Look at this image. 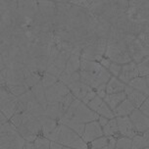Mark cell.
<instances>
[{
	"label": "cell",
	"mask_w": 149,
	"mask_h": 149,
	"mask_svg": "<svg viewBox=\"0 0 149 149\" xmlns=\"http://www.w3.org/2000/svg\"><path fill=\"white\" fill-rule=\"evenodd\" d=\"M74 99H77V98L74 97L71 92L68 93V94L62 99V101L60 102V105H61V109H62L64 114L66 113V111L68 110V108L72 105V103L74 102Z\"/></svg>",
	"instance_id": "cell-35"
},
{
	"label": "cell",
	"mask_w": 149,
	"mask_h": 149,
	"mask_svg": "<svg viewBox=\"0 0 149 149\" xmlns=\"http://www.w3.org/2000/svg\"><path fill=\"white\" fill-rule=\"evenodd\" d=\"M1 26H2V23L0 22V29H1Z\"/></svg>",
	"instance_id": "cell-50"
},
{
	"label": "cell",
	"mask_w": 149,
	"mask_h": 149,
	"mask_svg": "<svg viewBox=\"0 0 149 149\" xmlns=\"http://www.w3.org/2000/svg\"><path fill=\"white\" fill-rule=\"evenodd\" d=\"M67 87L69 88V90H70V92L72 94L79 100H82L87 93L92 90L89 86H87L86 84H84L81 79L78 81H74L73 84H71L70 86H68Z\"/></svg>",
	"instance_id": "cell-21"
},
{
	"label": "cell",
	"mask_w": 149,
	"mask_h": 149,
	"mask_svg": "<svg viewBox=\"0 0 149 149\" xmlns=\"http://www.w3.org/2000/svg\"><path fill=\"white\" fill-rule=\"evenodd\" d=\"M115 149H132V139L125 136L117 138Z\"/></svg>",
	"instance_id": "cell-34"
},
{
	"label": "cell",
	"mask_w": 149,
	"mask_h": 149,
	"mask_svg": "<svg viewBox=\"0 0 149 149\" xmlns=\"http://www.w3.org/2000/svg\"><path fill=\"white\" fill-rule=\"evenodd\" d=\"M37 4H38L39 13H40L41 16L43 17L45 22L48 24L49 26H52L53 19H54V16H55V13H56V4H55V2L39 1V2H37Z\"/></svg>",
	"instance_id": "cell-18"
},
{
	"label": "cell",
	"mask_w": 149,
	"mask_h": 149,
	"mask_svg": "<svg viewBox=\"0 0 149 149\" xmlns=\"http://www.w3.org/2000/svg\"><path fill=\"white\" fill-rule=\"evenodd\" d=\"M11 1H0V17L10 7Z\"/></svg>",
	"instance_id": "cell-44"
},
{
	"label": "cell",
	"mask_w": 149,
	"mask_h": 149,
	"mask_svg": "<svg viewBox=\"0 0 149 149\" xmlns=\"http://www.w3.org/2000/svg\"><path fill=\"white\" fill-rule=\"evenodd\" d=\"M102 132H103V135H104V136L117 137V135H120L119 130H118V126H117L116 118L109 120L108 123L102 127Z\"/></svg>",
	"instance_id": "cell-30"
},
{
	"label": "cell",
	"mask_w": 149,
	"mask_h": 149,
	"mask_svg": "<svg viewBox=\"0 0 149 149\" xmlns=\"http://www.w3.org/2000/svg\"><path fill=\"white\" fill-rule=\"evenodd\" d=\"M16 132H18V134L25 140L26 142H31L33 143L34 140L36 139V137L34 134H33L29 130H26L24 126H19L18 127H16Z\"/></svg>",
	"instance_id": "cell-31"
},
{
	"label": "cell",
	"mask_w": 149,
	"mask_h": 149,
	"mask_svg": "<svg viewBox=\"0 0 149 149\" xmlns=\"http://www.w3.org/2000/svg\"><path fill=\"white\" fill-rule=\"evenodd\" d=\"M103 136V132L102 127H100V125L98 124L97 121L90 122V123L86 124L84 126V134H82V140L86 143H90L94 139H96L98 137Z\"/></svg>",
	"instance_id": "cell-14"
},
{
	"label": "cell",
	"mask_w": 149,
	"mask_h": 149,
	"mask_svg": "<svg viewBox=\"0 0 149 149\" xmlns=\"http://www.w3.org/2000/svg\"><path fill=\"white\" fill-rule=\"evenodd\" d=\"M86 105L90 110L93 111L94 113H96L98 116L105 117V118H107L109 120L115 118L113 112L110 110V108H109L108 105L104 102V100H103L102 98L98 97L97 95L93 98V99L90 100Z\"/></svg>",
	"instance_id": "cell-12"
},
{
	"label": "cell",
	"mask_w": 149,
	"mask_h": 149,
	"mask_svg": "<svg viewBox=\"0 0 149 149\" xmlns=\"http://www.w3.org/2000/svg\"><path fill=\"white\" fill-rule=\"evenodd\" d=\"M149 136L148 132H143L141 134H136L132 138V149H144L148 148Z\"/></svg>",
	"instance_id": "cell-28"
},
{
	"label": "cell",
	"mask_w": 149,
	"mask_h": 149,
	"mask_svg": "<svg viewBox=\"0 0 149 149\" xmlns=\"http://www.w3.org/2000/svg\"><path fill=\"white\" fill-rule=\"evenodd\" d=\"M121 70H122V65H119V64H116V63H112V62L107 69V71L111 74V76L115 77V78H118L119 77L120 73H121Z\"/></svg>",
	"instance_id": "cell-39"
},
{
	"label": "cell",
	"mask_w": 149,
	"mask_h": 149,
	"mask_svg": "<svg viewBox=\"0 0 149 149\" xmlns=\"http://www.w3.org/2000/svg\"><path fill=\"white\" fill-rule=\"evenodd\" d=\"M116 142H117V137L109 136V140H108L107 145H106L105 147H103L102 149H115Z\"/></svg>",
	"instance_id": "cell-42"
},
{
	"label": "cell",
	"mask_w": 149,
	"mask_h": 149,
	"mask_svg": "<svg viewBox=\"0 0 149 149\" xmlns=\"http://www.w3.org/2000/svg\"><path fill=\"white\" fill-rule=\"evenodd\" d=\"M107 40L103 37H98L94 41L84 47L81 51V59L99 62L104 57Z\"/></svg>",
	"instance_id": "cell-7"
},
{
	"label": "cell",
	"mask_w": 149,
	"mask_h": 149,
	"mask_svg": "<svg viewBox=\"0 0 149 149\" xmlns=\"http://www.w3.org/2000/svg\"><path fill=\"white\" fill-rule=\"evenodd\" d=\"M108 121H109V119L105 118V117H102V116H99V118H98V120H97L98 124L100 125V127H104L105 125L108 123Z\"/></svg>",
	"instance_id": "cell-46"
},
{
	"label": "cell",
	"mask_w": 149,
	"mask_h": 149,
	"mask_svg": "<svg viewBox=\"0 0 149 149\" xmlns=\"http://www.w3.org/2000/svg\"><path fill=\"white\" fill-rule=\"evenodd\" d=\"M130 87L134 88L135 90L142 92L143 94L146 95L148 97L149 94V81H148V77L146 78H141V77H137V78L134 79L132 81H130L129 84H127Z\"/></svg>",
	"instance_id": "cell-23"
},
{
	"label": "cell",
	"mask_w": 149,
	"mask_h": 149,
	"mask_svg": "<svg viewBox=\"0 0 149 149\" xmlns=\"http://www.w3.org/2000/svg\"><path fill=\"white\" fill-rule=\"evenodd\" d=\"M125 42L127 44L130 59L134 64L140 63L145 58L149 57V48L145 47L134 34H126Z\"/></svg>",
	"instance_id": "cell-5"
},
{
	"label": "cell",
	"mask_w": 149,
	"mask_h": 149,
	"mask_svg": "<svg viewBox=\"0 0 149 149\" xmlns=\"http://www.w3.org/2000/svg\"><path fill=\"white\" fill-rule=\"evenodd\" d=\"M63 115H64V113H63L62 109H61L60 102L59 103H47L46 107H45V111H44V116L58 122V120Z\"/></svg>",
	"instance_id": "cell-26"
},
{
	"label": "cell",
	"mask_w": 149,
	"mask_h": 149,
	"mask_svg": "<svg viewBox=\"0 0 149 149\" xmlns=\"http://www.w3.org/2000/svg\"><path fill=\"white\" fill-rule=\"evenodd\" d=\"M138 110L141 112L143 115H145L146 117H149V99H148V98L142 103L141 105L139 106Z\"/></svg>",
	"instance_id": "cell-41"
},
{
	"label": "cell",
	"mask_w": 149,
	"mask_h": 149,
	"mask_svg": "<svg viewBox=\"0 0 149 149\" xmlns=\"http://www.w3.org/2000/svg\"><path fill=\"white\" fill-rule=\"evenodd\" d=\"M100 64L101 66H102L103 68H105L106 70L108 69V67L110 66V64H111V61L109 60V59H107V58H105V57H103L102 59H101L99 62H98Z\"/></svg>",
	"instance_id": "cell-45"
},
{
	"label": "cell",
	"mask_w": 149,
	"mask_h": 149,
	"mask_svg": "<svg viewBox=\"0 0 149 149\" xmlns=\"http://www.w3.org/2000/svg\"><path fill=\"white\" fill-rule=\"evenodd\" d=\"M6 88L9 90V92L11 94H13L16 97L21 96L26 90H29L28 87L25 86H6Z\"/></svg>",
	"instance_id": "cell-36"
},
{
	"label": "cell",
	"mask_w": 149,
	"mask_h": 149,
	"mask_svg": "<svg viewBox=\"0 0 149 149\" xmlns=\"http://www.w3.org/2000/svg\"><path fill=\"white\" fill-rule=\"evenodd\" d=\"M30 90L33 92L34 98L39 104H41L43 107H46L47 102H46V98H45V90L42 86L41 81L39 82H37L36 86H33L31 88H30Z\"/></svg>",
	"instance_id": "cell-29"
},
{
	"label": "cell",
	"mask_w": 149,
	"mask_h": 149,
	"mask_svg": "<svg viewBox=\"0 0 149 149\" xmlns=\"http://www.w3.org/2000/svg\"><path fill=\"white\" fill-rule=\"evenodd\" d=\"M33 143L34 149H49L50 141L43 136H37L36 139Z\"/></svg>",
	"instance_id": "cell-37"
},
{
	"label": "cell",
	"mask_w": 149,
	"mask_h": 149,
	"mask_svg": "<svg viewBox=\"0 0 149 149\" xmlns=\"http://www.w3.org/2000/svg\"><path fill=\"white\" fill-rule=\"evenodd\" d=\"M134 109H135L134 106L126 98V99L113 111L114 117H115V118H117V117H129Z\"/></svg>",
	"instance_id": "cell-27"
},
{
	"label": "cell",
	"mask_w": 149,
	"mask_h": 149,
	"mask_svg": "<svg viewBox=\"0 0 149 149\" xmlns=\"http://www.w3.org/2000/svg\"><path fill=\"white\" fill-rule=\"evenodd\" d=\"M148 62H149V57L145 58V59L141 61L140 63L136 64L138 77H141V78H146V77H148V74H149Z\"/></svg>",
	"instance_id": "cell-32"
},
{
	"label": "cell",
	"mask_w": 149,
	"mask_h": 149,
	"mask_svg": "<svg viewBox=\"0 0 149 149\" xmlns=\"http://www.w3.org/2000/svg\"><path fill=\"white\" fill-rule=\"evenodd\" d=\"M22 149H34L33 143H31V142H26L25 144H24Z\"/></svg>",
	"instance_id": "cell-48"
},
{
	"label": "cell",
	"mask_w": 149,
	"mask_h": 149,
	"mask_svg": "<svg viewBox=\"0 0 149 149\" xmlns=\"http://www.w3.org/2000/svg\"><path fill=\"white\" fill-rule=\"evenodd\" d=\"M17 9L24 17L33 20L38 12L37 1H17Z\"/></svg>",
	"instance_id": "cell-17"
},
{
	"label": "cell",
	"mask_w": 149,
	"mask_h": 149,
	"mask_svg": "<svg viewBox=\"0 0 149 149\" xmlns=\"http://www.w3.org/2000/svg\"><path fill=\"white\" fill-rule=\"evenodd\" d=\"M126 87V84H123L118 78L111 77L105 86V92L106 94H114V93L123 92Z\"/></svg>",
	"instance_id": "cell-25"
},
{
	"label": "cell",
	"mask_w": 149,
	"mask_h": 149,
	"mask_svg": "<svg viewBox=\"0 0 149 149\" xmlns=\"http://www.w3.org/2000/svg\"><path fill=\"white\" fill-rule=\"evenodd\" d=\"M136 37L138 40L141 42L145 47L149 48V31H142V33H140L138 36H136Z\"/></svg>",
	"instance_id": "cell-40"
},
{
	"label": "cell",
	"mask_w": 149,
	"mask_h": 149,
	"mask_svg": "<svg viewBox=\"0 0 149 149\" xmlns=\"http://www.w3.org/2000/svg\"><path fill=\"white\" fill-rule=\"evenodd\" d=\"M58 81H59V79L57 78H55V77H53L52 74H49L47 73H44L41 76V84H42V86H43L44 90L49 88L50 86H54Z\"/></svg>",
	"instance_id": "cell-33"
},
{
	"label": "cell",
	"mask_w": 149,
	"mask_h": 149,
	"mask_svg": "<svg viewBox=\"0 0 149 149\" xmlns=\"http://www.w3.org/2000/svg\"><path fill=\"white\" fill-rule=\"evenodd\" d=\"M91 149H95V148H91Z\"/></svg>",
	"instance_id": "cell-52"
},
{
	"label": "cell",
	"mask_w": 149,
	"mask_h": 149,
	"mask_svg": "<svg viewBox=\"0 0 149 149\" xmlns=\"http://www.w3.org/2000/svg\"><path fill=\"white\" fill-rule=\"evenodd\" d=\"M126 98V93H125V91H123L119 93H114V94H106V96L103 98V100L108 105L110 110L113 112Z\"/></svg>",
	"instance_id": "cell-24"
},
{
	"label": "cell",
	"mask_w": 149,
	"mask_h": 149,
	"mask_svg": "<svg viewBox=\"0 0 149 149\" xmlns=\"http://www.w3.org/2000/svg\"><path fill=\"white\" fill-rule=\"evenodd\" d=\"M70 93V90L63 82L58 81L54 86L45 89V98L47 103H59L66 95Z\"/></svg>",
	"instance_id": "cell-10"
},
{
	"label": "cell",
	"mask_w": 149,
	"mask_h": 149,
	"mask_svg": "<svg viewBox=\"0 0 149 149\" xmlns=\"http://www.w3.org/2000/svg\"><path fill=\"white\" fill-rule=\"evenodd\" d=\"M111 26H115L117 30H119L121 33H123L125 34H134V36H138L140 33L145 31H149L148 26H142V25H138V24L130 21L127 18V14L120 17L119 19L112 24Z\"/></svg>",
	"instance_id": "cell-8"
},
{
	"label": "cell",
	"mask_w": 149,
	"mask_h": 149,
	"mask_svg": "<svg viewBox=\"0 0 149 149\" xmlns=\"http://www.w3.org/2000/svg\"><path fill=\"white\" fill-rule=\"evenodd\" d=\"M109 140V136H101L98 137L96 139H94L93 141L90 142L91 144V148H95V149H102L103 147H105L108 143Z\"/></svg>",
	"instance_id": "cell-38"
},
{
	"label": "cell",
	"mask_w": 149,
	"mask_h": 149,
	"mask_svg": "<svg viewBox=\"0 0 149 149\" xmlns=\"http://www.w3.org/2000/svg\"><path fill=\"white\" fill-rule=\"evenodd\" d=\"M22 115V126H24L26 130H30L31 134H34L36 136H41V126L39 124L38 120L26 111L23 112Z\"/></svg>",
	"instance_id": "cell-16"
},
{
	"label": "cell",
	"mask_w": 149,
	"mask_h": 149,
	"mask_svg": "<svg viewBox=\"0 0 149 149\" xmlns=\"http://www.w3.org/2000/svg\"><path fill=\"white\" fill-rule=\"evenodd\" d=\"M63 116L72 120V121L84 125L90 123V122L97 121L99 118V116L96 113L90 110L87 107V105L79 99H74V101L72 103V105L68 108V110L66 111V113Z\"/></svg>",
	"instance_id": "cell-1"
},
{
	"label": "cell",
	"mask_w": 149,
	"mask_h": 149,
	"mask_svg": "<svg viewBox=\"0 0 149 149\" xmlns=\"http://www.w3.org/2000/svg\"><path fill=\"white\" fill-rule=\"evenodd\" d=\"M104 57L111 61L112 63H116L119 65H125L130 62H132L127 52V44L124 40L107 41Z\"/></svg>",
	"instance_id": "cell-3"
},
{
	"label": "cell",
	"mask_w": 149,
	"mask_h": 149,
	"mask_svg": "<svg viewBox=\"0 0 149 149\" xmlns=\"http://www.w3.org/2000/svg\"><path fill=\"white\" fill-rule=\"evenodd\" d=\"M144 149H149V148H144Z\"/></svg>",
	"instance_id": "cell-51"
},
{
	"label": "cell",
	"mask_w": 149,
	"mask_h": 149,
	"mask_svg": "<svg viewBox=\"0 0 149 149\" xmlns=\"http://www.w3.org/2000/svg\"><path fill=\"white\" fill-rule=\"evenodd\" d=\"M64 146L61 145L60 143H57V142H52L50 141L49 143V149H63Z\"/></svg>",
	"instance_id": "cell-47"
},
{
	"label": "cell",
	"mask_w": 149,
	"mask_h": 149,
	"mask_svg": "<svg viewBox=\"0 0 149 149\" xmlns=\"http://www.w3.org/2000/svg\"><path fill=\"white\" fill-rule=\"evenodd\" d=\"M95 96H96V92H95L94 90H91V91H89L88 93H87L86 96L84 97V99L81 100V101H82V102H84V104L86 105L87 103H88L91 99H93V98H94Z\"/></svg>",
	"instance_id": "cell-43"
},
{
	"label": "cell",
	"mask_w": 149,
	"mask_h": 149,
	"mask_svg": "<svg viewBox=\"0 0 149 149\" xmlns=\"http://www.w3.org/2000/svg\"><path fill=\"white\" fill-rule=\"evenodd\" d=\"M81 49L79 48H74L72 51L70 57L66 64L65 71L60 77H69L72 74L76 73V72L79 71V65H81ZM59 77V78H60Z\"/></svg>",
	"instance_id": "cell-13"
},
{
	"label": "cell",
	"mask_w": 149,
	"mask_h": 149,
	"mask_svg": "<svg viewBox=\"0 0 149 149\" xmlns=\"http://www.w3.org/2000/svg\"><path fill=\"white\" fill-rule=\"evenodd\" d=\"M59 126L60 132L57 143H60L64 147L72 149H88V146L79 135L63 125H59Z\"/></svg>",
	"instance_id": "cell-6"
},
{
	"label": "cell",
	"mask_w": 149,
	"mask_h": 149,
	"mask_svg": "<svg viewBox=\"0 0 149 149\" xmlns=\"http://www.w3.org/2000/svg\"><path fill=\"white\" fill-rule=\"evenodd\" d=\"M124 91H125V93H126L127 99L134 106L135 109L139 108V106L148 98L146 95L143 94L142 92L132 88V87H130L129 86H126Z\"/></svg>",
	"instance_id": "cell-20"
},
{
	"label": "cell",
	"mask_w": 149,
	"mask_h": 149,
	"mask_svg": "<svg viewBox=\"0 0 149 149\" xmlns=\"http://www.w3.org/2000/svg\"><path fill=\"white\" fill-rule=\"evenodd\" d=\"M129 118L134 126L135 132L137 134H141L143 132H148L149 129V118L140 112L138 109H134L132 112V114L129 116Z\"/></svg>",
	"instance_id": "cell-11"
},
{
	"label": "cell",
	"mask_w": 149,
	"mask_h": 149,
	"mask_svg": "<svg viewBox=\"0 0 149 149\" xmlns=\"http://www.w3.org/2000/svg\"><path fill=\"white\" fill-rule=\"evenodd\" d=\"M116 122L120 135L132 139V137L137 134L129 117H117Z\"/></svg>",
	"instance_id": "cell-15"
},
{
	"label": "cell",
	"mask_w": 149,
	"mask_h": 149,
	"mask_svg": "<svg viewBox=\"0 0 149 149\" xmlns=\"http://www.w3.org/2000/svg\"><path fill=\"white\" fill-rule=\"evenodd\" d=\"M0 112L8 121L15 114L25 112L24 106L19 98L11 94L6 86L0 87Z\"/></svg>",
	"instance_id": "cell-2"
},
{
	"label": "cell",
	"mask_w": 149,
	"mask_h": 149,
	"mask_svg": "<svg viewBox=\"0 0 149 149\" xmlns=\"http://www.w3.org/2000/svg\"><path fill=\"white\" fill-rule=\"evenodd\" d=\"M38 120L39 124L41 126V136L46 137L47 135L54 130V129L58 126V122L55 120H52L46 116H41L36 118Z\"/></svg>",
	"instance_id": "cell-22"
},
{
	"label": "cell",
	"mask_w": 149,
	"mask_h": 149,
	"mask_svg": "<svg viewBox=\"0 0 149 149\" xmlns=\"http://www.w3.org/2000/svg\"><path fill=\"white\" fill-rule=\"evenodd\" d=\"M137 77L138 73L136 69V64H134V62H130L122 66V70L118 79L127 86L130 81H132V79L137 78Z\"/></svg>",
	"instance_id": "cell-19"
},
{
	"label": "cell",
	"mask_w": 149,
	"mask_h": 149,
	"mask_svg": "<svg viewBox=\"0 0 149 149\" xmlns=\"http://www.w3.org/2000/svg\"><path fill=\"white\" fill-rule=\"evenodd\" d=\"M71 53L72 52L67 51V50H63V49L61 50V52L56 57V59L48 65L45 73L52 74L53 77L59 79V77L65 71L66 64H67V61L69 59V57H70Z\"/></svg>",
	"instance_id": "cell-9"
},
{
	"label": "cell",
	"mask_w": 149,
	"mask_h": 149,
	"mask_svg": "<svg viewBox=\"0 0 149 149\" xmlns=\"http://www.w3.org/2000/svg\"><path fill=\"white\" fill-rule=\"evenodd\" d=\"M127 16L132 22L142 26L149 24V1L147 0H132L129 1Z\"/></svg>",
	"instance_id": "cell-4"
},
{
	"label": "cell",
	"mask_w": 149,
	"mask_h": 149,
	"mask_svg": "<svg viewBox=\"0 0 149 149\" xmlns=\"http://www.w3.org/2000/svg\"><path fill=\"white\" fill-rule=\"evenodd\" d=\"M63 149H72V148H68V147H63Z\"/></svg>",
	"instance_id": "cell-49"
}]
</instances>
